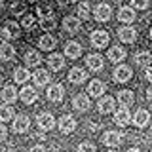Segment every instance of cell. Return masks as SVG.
Wrapping results in <instances>:
<instances>
[{"instance_id":"cell-16","label":"cell","mask_w":152,"mask_h":152,"mask_svg":"<svg viewBox=\"0 0 152 152\" xmlns=\"http://www.w3.org/2000/svg\"><path fill=\"white\" fill-rule=\"evenodd\" d=\"M118 36H120L122 42L131 44V42L137 38V31H135L133 27H122V28H118Z\"/></svg>"},{"instance_id":"cell-29","label":"cell","mask_w":152,"mask_h":152,"mask_svg":"<svg viewBox=\"0 0 152 152\" xmlns=\"http://www.w3.org/2000/svg\"><path fill=\"white\" fill-rule=\"evenodd\" d=\"M28 78H32V74L28 72L25 66H19V69H15V72H13V80H15L17 84H25Z\"/></svg>"},{"instance_id":"cell-28","label":"cell","mask_w":152,"mask_h":152,"mask_svg":"<svg viewBox=\"0 0 152 152\" xmlns=\"http://www.w3.org/2000/svg\"><path fill=\"white\" fill-rule=\"evenodd\" d=\"M135 63L139 65V66H150L152 65V53L150 51H139V53L135 55Z\"/></svg>"},{"instance_id":"cell-39","label":"cell","mask_w":152,"mask_h":152,"mask_svg":"<svg viewBox=\"0 0 152 152\" xmlns=\"http://www.w3.org/2000/svg\"><path fill=\"white\" fill-rule=\"evenodd\" d=\"M28 152H48V150H46V146H42V145H34V146L28 148Z\"/></svg>"},{"instance_id":"cell-35","label":"cell","mask_w":152,"mask_h":152,"mask_svg":"<svg viewBox=\"0 0 152 152\" xmlns=\"http://www.w3.org/2000/svg\"><path fill=\"white\" fill-rule=\"evenodd\" d=\"M76 152H95V145H93V142H89V141L80 142V145H78V150H76Z\"/></svg>"},{"instance_id":"cell-45","label":"cell","mask_w":152,"mask_h":152,"mask_svg":"<svg viewBox=\"0 0 152 152\" xmlns=\"http://www.w3.org/2000/svg\"><path fill=\"white\" fill-rule=\"evenodd\" d=\"M150 38H152V31H150Z\"/></svg>"},{"instance_id":"cell-31","label":"cell","mask_w":152,"mask_h":152,"mask_svg":"<svg viewBox=\"0 0 152 152\" xmlns=\"http://www.w3.org/2000/svg\"><path fill=\"white\" fill-rule=\"evenodd\" d=\"M38 46H40V50H44V51H50L51 48L55 46V38L51 36V34H44L38 40Z\"/></svg>"},{"instance_id":"cell-25","label":"cell","mask_w":152,"mask_h":152,"mask_svg":"<svg viewBox=\"0 0 152 152\" xmlns=\"http://www.w3.org/2000/svg\"><path fill=\"white\" fill-rule=\"evenodd\" d=\"M63 27H65V31H66V32L74 34V32H78V31H80V19H78V17H65Z\"/></svg>"},{"instance_id":"cell-18","label":"cell","mask_w":152,"mask_h":152,"mask_svg":"<svg viewBox=\"0 0 152 152\" xmlns=\"http://www.w3.org/2000/svg\"><path fill=\"white\" fill-rule=\"evenodd\" d=\"M15 57V50L10 42H0V59L2 61H12Z\"/></svg>"},{"instance_id":"cell-44","label":"cell","mask_w":152,"mask_h":152,"mask_svg":"<svg viewBox=\"0 0 152 152\" xmlns=\"http://www.w3.org/2000/svg\"><path fill=\"white\" fill-rule=\"evenodd\" d=\"M69 2H76V0H69Z\"/></svg>"},{"instance_id":"cell-12","label":"cell","mask_w":152,"mask_h":152,"mask_svg":"<svg viewBox=\"0 0 152 152\" xmlns=\"http://www.w3.org/2000/svg\"><path fill=\"white\" fill-rule=\"evenodd\" d=\"M114 122H116L118 126H127V124H131V114L127 110V107H122L114 112Z\"/></svg>"},{"instance_id":"cell-43","label":"cell","mask_w":152,"mask_h":152,"mask_svg":"<svg viewBox=\"0 0 152 152\" xmlns=\"http://www.w3.org/2000/svg\"><path fill=\"white\" fill-rule=\"evenodd\" d=\"M127 152H141V150H139V148H129Z\"/></svg>"},{"instance_id":"cell-24","label":"cell","mask_w":152,"mask_h":152,"mask_svg":"<svg viewBox=\"0 0 152 152\" xmlns=\"http://www.w3.org/2000/svg\"><path fill=\"white\" fill-rule=\"evenodd\" d=\"M86 65H88L91 70H101L103 69V57L99 53H91V55L86 57Z\"/></svg>"},{"instance_id":"cell-32","label":"cell","mask_w":152,"mask_h":152,"mask_svg":"<svg viewBox=\"0 0 152 152\" xmlns=\"http://www.w3.org/2000/svg\"><path fill=\"white\" fill-rule=\"evenodd\" d=\"M40 53L38 51H27L25 53V63H27V66H38L40 65Z\"/></svg>"},{"instance_id":"cell-5","label":"cell","mask_w":152,"mask_h":152,"mask_svg":"<svg viewBox=\"0 0 152 152\" xmlns=\"http://www.w3.org/2000/svg\"><path fill=\"white\" fill-rule=\"evenodd\" d=\"M108 40H110V36H108L107 31H93L91 32V46L93 48H104V46H108Z\"/></svg>"},{"instance_id":"cell-23","label":"cell","mask_w":152,"mask_h":152,"mask_svg":"<svg viewBox=\"0 0 152 152\" xmlns=\"http://www.w3.org/2000/svg\"><path fill=\"white\" fill-rule=\"evenodd\" d=\"M17 97H19V93H17V89L13 88V86H6V88L2 89V101L4 103H15L17 101Z\"/></svg>"},{"instance_id":"cell-15","label":"cell","mask_w":152,"mask_h":152,"mask_svg":"<svg viewBox=\"0 0 152 152\" xmlns=\"http://www.w3.org/2000/svg\"><path fill=\"white\" fill-rule=\"evenodd\" d=\"M135 10H133L131 6H122L120 10H118V19H120L122 23H133L135 21Z\"/></svg>"},{"instance_id":"cell-41","label":"cell","mask_w":152,"mask_h":152,"mask_svg":"<svg viewBox=\"0 0 152 152\" xmlns=\"http://www.w3.org/2000/svg\"><path fill=\"white\" fill-rule=\"evenodd\" d=\"M145 78L152 84V69H150V66H145Z\"/></svg>"},{"instance_id":"cell-21","label":"cell","mask_w":152,"mask_h":152,"mask_svg":"<svg viewBox=\"0 0 152 152\" xmlns=\"http://www.w3.org/2000/svg\"><path fill=\"white\" fill-rule=\"evenodd\" d=\"M32 80H34V84L38 88H42V86H48L50 84V72L44 69H38L34 74H32Z\"/></svg>"},{"instance_id":"cell-8","label":"cell","mask_w":152,"mask_h":152,"mask_svg":"<svg viewBox=\"0 0 152 152\" xmlns=\"http://www.w3.org/2000/svg\"><path fill=\"white\" fill-rule=\"evenodd\" d=\"M28 127H31V120L25 114H19V116H13V131L15 133H25Z\"/></svg>"},{"instance_id":"cell-40","label":"cell","mask_w":152,"mask_h":152,"mask_svg":"<svg viewBox=\"0 0 152 152\" xmlns=\"http://www.w3.org/2000/svg\"><path fill=\"white\" fill-rule=\"evenodd\" d=\"M6 135H8L6 126H4V124H0V141H4V139H6Z\"/></svg>"},{"instance_id":"cell-27","label":"cell","mask_w":152,"mask_h":152,"mask_svg":"<svg viewBox=\"0 0 152 152\" xmlns=\"http://www.w3.org/2000/svg\"><path fill=\"white\" fill-rule=\"evenodd\" d=\"M48 65H50V69H51V70H61V69L65 66V59H63V55H59V53L50 55V57H48Z\"/></svg>"},{"instance_id":"cell-9","label":"cell","mask_w":152,"mask_h":152,"mask_svg":"<svg viewBox=\"0 0 152 152\" xmlns=\"http://www.w3.org/2000/svg\"><path fill=\"white\" fill-rule=\"evenodd\" d=\"M57 126H59V129L63 131V133H72L76 129V120H74L72 116H69V114H65V116L59 118Z\"/></svg>"},{"instance_id":"cell-10","label":"cell","mask_w":152,"mask_h":152,"mask_svg":"<svg viewBox=\"0 0 152 152\" xmlns=\"http://www.w3.org/2000/svg\"><path fill=\"white\" fill-rule=\"evenodd\" d=\"M114 104H116V101H114V97H99V103H97V110L101 114H108L114 110Z\"/></svg>"},{"instance_id":"cell-7","label":"cell","mask_w":152,"mask_h":152,"mask_svg":"<svg viewBox=\"0 0 152 152\" xmlns=\"http://www.w3.org/2000/svg\"><path fill=\"white\" fill-rule=\"evenodd\" d=\"M93 15H95V19H97V21L104 23V21H108V19H110V15H112V8L108 6V4H99V6H95Z\"/></svg>"},{"instance_id":"cell-14","label":"cell","mask_w":152,"mask_h":152,"mask_svg":"<svg viewBox=\"0 0 152 152\" xmlns=\"http://www.w3.org/2000/svg\"><path fill=\"white\" fill-rule=\"evenodd\" d=\"M104 89H107V86H104L101 80H91L88 86V93H89V97H101V95L104 93Z\"/></svg>"},{"instance_id":"cell-26","label":"cell","mask_w":152,"mask_h":152,"mask_svg":"<svg viewBox=\"0 0 152 152\" xmlns=\"http://www.w3.org/2000/svg\"><path fill=\"white\" fill-rule=\"evenodd\" d=\"M133 101H135V95H133L131 89H122V91L118 93V103H120L122 107H129Z\"/></svg>"},{"instance_id":"cell-3","label":"cell","mask_w":152,"mask_h":152,"mask_svg":"<svg viewBox=\"0 0 152 152\" xmlns=\"http://www.w3.org/2000/svg\"><path fill=\"white\" fill-rule=\"evenodd\" d=\"M46 95L51 103H59V101H63V97H65V88L61 84H51L50 88H48Z\"/></svg>"},{"instance_id":"cell-11","label":"cell","mask_w":152,"mask_h":152,"mask_svg":"<svg viewBox=\"0 0 152 152\" xmlns=\"http://www.w3.org/2000/svg\"><path fill=\"white\" fill-rule=\"evenodd\" d=\"M150 122V112L146 110V108H139V110L135 112V116H133V124H135L137 127H146Z\"/></svg>"},{"instance_id":"cell-17","label":"cell","mask_w":152,"mask_h":152,"mask_svg":"<svg viewBox=\"0 0 152 152\" xmlns=\"http://www.w3.org/2000/svg\"><path fill=\"white\" fill-rule=\"evenodd\" d=\"M86 78H88V74H86L84 69H80V66H74V69H70L69 72V80L72 84H84Z\"/></svg>"},{"instance_id":"cell-30","label":"cell","mask_w":152,"mask_h":152,"mask_svg":"<svg viewBox=\"0 0 152 152\" xmlns=\"http://www.w3.org/2000/svg\"><path fill=\"white\" fill-rule=\"evenodd\" d=\"M13 116H15V112H13V107H10V103L0 107V122H10L13 120Z\"/></svg>"},{"instance_id":"cell-38","label":"cell","mask_w":152,"mask_h":152,"mask_svg":"<svg viewBox=\"0 0 152 152\" xmlns=\"http://www.w3.org/2000/svg\"><path fill=\"white\" fill-rule=\"evenodd\" d=\"M38 15H42V17H44V15H51V8L50 6H40V8H38Z\"/></svg>"},{"instance_id":"cell-33","label":"cell","mask_w":152,"mask_h":152,"mask_svg":"<svg viewBox=\"0 0 152 152\" xmlns=\"http://www.w3.org/2000/svg\"><path fill=\"white\" fill-rule=\"evenodd\" d=\"M55 17L53 15H44V17H40V27L44 28V31H53L55 28Z\"/></svg>"},{"instance_id":"cell-34","label":"cell","mask_w":152,"mask_h":152,"mask_svg":"<svg viewBox=\"0 0 152 152\" xmlns=\"http://www.w3.org/2000/svg\"><path fill=\"white\" fill-rule=\"evenodd\" d=\"M89 12H91V8H89L88 2H82V4L78 6V15L82 17V19H88V17H89Z\"/></svg>"},{"instance_id":"cell-2","label":"cell","mask_w":152,"mask_h":152,"mask_svg":"<svg viewBox=\"0 0 152 152\" xmlns=\"http://www.w3.org/2000/svg\"><path fill=\"white\" fill-rule=\"evenodd\" d=\"M122 139H124V133H120V131H114V129H110V131H104V133H103V145L112 146V148L120 145Z\"/></svg>"},{"instance_id":"cell-6","label":"cell","mask_w":152,"mask_h":152,"mask_svg":"<svg viewBox=\"0 0 152 152\" xmlns=\"http://www.w3.org/2000/svg\"><path fill=\"white\" fill-rule=\"evenodd\" d=\"M19 99H21L25 104H32L38 99V91L32 88V86H25V88L19 91Z\"/></svg>"},{"instance_id":"cell-4","label":"cell","mask_w":152,"mask_h":152,"mask_svg":"<svg viewBox=\"0 0 152 152\" xmlns=\"http://www.w3.org/2000/svg\"><path fill=\"white\" fill-rule=\"evenodd\" d=\"M133 76V72H131V69L127 65H118L116 69H114V74H112V78L116 80V82H120V84H124V82H127Z\"/></svg>"},{"instance_id":"cell-36","label":"cell","mask_w":152,"mask_h":152,"mask_svg":"<svg viewBox=\"0 0 152 152\" xmlns=\"http://www.w3.org/2000/svg\"><path fill=\"white\" fill-rule=\"evenodd\" d=\"M21 25L25 27V28H32V27H34V17H32V15H28V13H27V15L23 17Z\"/></svg>"},{"instance_id":"cell-13","label":"cell","mask_w":152,"mask_h":152,"mask_svg":"<svg viewBox=\"0 0 152 152\" xmlns=\"http://www.w3.org/2000/svg\"><path fill=\"white\" fill-rule=\"evenodd\" d=\"M0 34H2V38H6V40H10V38H17L19 36V25L13 21H8L6 25H4V28L0 31Z\"/></svg>"},{"instance_id":"cell-37","label":"cell","mask_w":152,"mask_h":152,"mask_svg":"<svg viewBox=\"0 0 152 152\" xmlns=\"http://www.w3.org/2000/svg\"><path fill=\"white\" fill-rule=\"evenodd\" d=\"M131 4H133V8H137V10H146L148 8V0H131Z\"/></svg>"},{"instance_id":"cell-1","label":"cell","mask_w":152,"mask_h":152,"mask_svg":"<svg viewBox=\"0 0 152 152\" xmlns=\"http://www.w3.org/2000/svg\"><path fill=\"white\" fill-rule=\"evenodd\" d=\"M36 124H38V127H40L42 131H50V129L55 127V118L51 116L50 112H40L36 116Z\"/></svg>"},{"instance_id":"cell-42","label":"cell","mask_w":152,"mask_h":152,"mask_svg":"<svg viewBox=\"0 0 152 152\" xmlns=\"http://www.w3.org/2000/svg\"><path fill=\"white\" fill-rule=\"evenodd\" d=\"M146 97H148V101H152V86L146 89Z\"/></svg>"},{"instance_id":"cell-22","label":"cell","mask_w":152,"mask_h":152,"mask_svg":"<svg viewBox=\"0 0 152 152\" xmlns=\"http://www.w3.org/2000/svg\"><path fill=\"white\" fill-rule=\"evenodd\" d=\"M72 107L76 108V110H80V112L88 110V108H89V97H88V95H84V93L76 95L74 101H72Z\"/></svg>"},{"instance_id":"cell-46","label":"cell","mask_w":152,"mask_h":152,"mask_svg":"<svg viewBox=\"0 0 152 152\" xmlns=\"http://www.w3.org/2000/svg\"><path fill=\"white\" fill-rule=\"evenodd\" d=\"M110 152H116V150H110Z\"/></svg>"},{"instance_id":"cell-20","label":"cell","mask_w":152,"mask_h":152,"mask_svg":"<svg viewBox=\"0 0 152 152\" xmlns=\"http://www.w3.org/2000/svg\"><path fill=\"white\" fill-rule=\"evenodd\" d=\"M107 55H108V59H110L112 63H120V61L126 59V50L120 48V46H112Z\"/></svg>"},{"instance_id":"cell-19","label":"cell","mask_w":152,"mask_h":152,"mask_svg":"<svg viewBox=\"0 0 152 152\" xmlns=\"http://www.w3.org/2000/svg\"><path fill=\"white\" fill-rule=\"evenodd\" d=\"M65 55L70 57V59H76V57L82 55V46L78 42H66L65 46Z\"/></svg>"}]
</instances>
